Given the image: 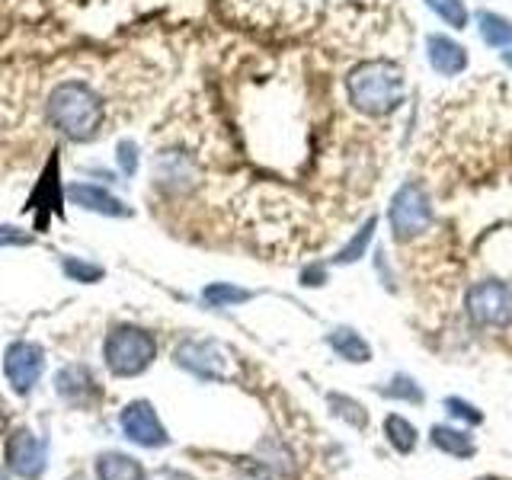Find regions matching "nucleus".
Instances as JSON below:
<instances>
[{
  "label": "nucleus",
  "mask_w": 512,
  "mask_h": 480,
  "mask_svg": "<svg viewBox=\"0 0 512 480\" xmlns=\"http://www.w3.org/2000/svg\"><path fill=\"white\" fill-rule=\"evenodd\" d=\"M381 394H388V397H404V400H413V404H420L423 400V391L416 388V384L407 378V375H397L388 388H381Z\"/></svg>",
  "instance_id": "obj_21"
},
{
  "label": "nucleus",
  "mask_w": 512,
  "mask_h": 480,
  "mask_svg": "<svg viewBox=\"0 0 512 480\" xmlns=\"http://www.w3.org/2000/svg\"><path fill=\"white\" fill-rule=\"evenodd\" d=\"M106 119V106L100 93L90 90L80 80H64L48 96V122L55 132L71 141H90L100 135Z\"/></svg>",
  "instance_id": "obj_2"
},
{
  "label": "nucleus",
  "mask_w": 512,
  "mask_h": 480,
  "mask_svg": "<svg viewBox=\"0 0 512 480\" xmlns=\"http://www.w3.org/2000/svg\"><path fill=\"white\" fill-rule=\"evenodd\" d=\"M176 362L202 378H215V381L234 378V356L221 343H212V340H196V343L180 346L176 349Z\"/></svg>",
  "instance_id": "obj_6"
},
{
  "label": "nucleus",
  "mask_w": 512,
  "mask_h": 480,
  "mask_svg": "<svg viewBox=\"0 0 512 480\" xmlns=\"http://www.w3.org/2000/svg\"><path fill=\"white\" fill-rule=\"evenodd\" d=\"M103 356L112 375H141L157 356V343L148 330L141 327H116L106 336Z\"/></svg>",
  "instance_id": "obj_3"
},
{
  "label": "nucleus",
  "mask_w": 512,
  "mask_h": 480,
  "mask_svg": "<svg viewBox=\"0 0 512 480\" xmlns=\"http://www.w3.org/2000/svg\"><path fill=\"white\" fill-rule=\"evenodd\" d=\"M42 368H45V352L36 343H13L7 349V359H4V375L13 384V391H32L36 381L42 378Z\"/></svg>",
  "instance_id": "obj_7"
},
{
  "label": "nucleus",
  "mask_w": 512,
  "mask_h": 480,
  "mask_svg": "<svg viewBox=\"0 0 512 480\" xmlns=\"http://www.w3.org/2000/svg\"><path fill=\"white\" fill-rule=\"evenodd\" d=\"M327 343L340 352V359H346V362H368L372 359V346H368L362 336L352 330V327H336L330 336H327Z\"/></svg>",
  "instance_id": "obj_13"
},
{
  "label": "nucleus",
  "mask_w": 512,
  "mask_h": 480,
  "mask_svg": "<svg viewBox=\"0 0 512 480\" xmlns=\"http://www.w3.org/2000/svg\"><path fill=\"white\" fill-rule=\"evenodd\" d=\"M448 410H452L455 416H461V420H471V423H480V413L471 407V404H464V400L458 397H448Z\"/></svg>",
  "instance_id": "obj_24"
},
{
  "label": "nucleus",
  "mask_w": 512,
  "mask_h": 480,
  "mask_svg": "<svg viewBox=\"0 0 512 480\" xmlns=\"http://www.w3.org/2000/svg\"><path fill=\"white\" fill-rule=\"evenodd\" d=\"M384 432H388V439L397 452H413L416 429L404 420V416H388V420H384Z\"/></svg>",
  "instance_id": "obj_20"
},
{
  "label": "nucleus",
  "mask_w": 512,
  "mask_h": 480,
  "mask_svg": "<svg viewBox=\"0 0 512 480\" xmlns=\"http://www.w3.org/2000/svg\"><path fill=\"white\" fill-rule=\"evenodd\" d=\"M68 196H71V202H77L80 208H87V212H96V215H109V218L132 215V208H128L122 199H116L109 189L93 186V183H77V186H71Z\"/></svg>",
  "instance_id": "obj_11"
},
{
  "label": "nucleus",
  "mask_w": 512,
  "mask_h": 480,
  "mask_svg": "<svg viewBox=\"0 0 512 480\" xmlns=\"http://www.w3.org/2000/svg\"><path fill=\"white\" fill-rule=\"evenodd\" d=\"M464 311L477 327H509L512 324V285L500 279H484L468 288Z\"/></svg>",
  "instance_id": "obj_5"
},
{
  "label": "nucleus",
  "mask_w": 512,
  "mask_h": 480,
  "mask_svg": "<svg viewBox=\"0 0 512 480\" xmlns=\"http://www.w3.org/2000/svg\"><path fill=\"white\" fill-rule=\"evenodd\" d=\"M324 279H327L324 266H308V269L301 272V282L304 285H324Z\"/></svg>",
  "instance_id": "obj_26"
},
{
  "label": "nucleus",
  "mask_w": 512,
  "mask_h": 480,
  "mask_svg": "<svg viewBox=\"0 0 512 480\" xmlns=\"http://www.w3.org/2000/svg\"><path fill=\"white\" fill-rule=\"evenodd\" d=\"M423 4L436 13L448 29H468L471 26V10L464 0H423Z\"/></svg>",
  "instance_id": "obj_16"
},
{
  "label": "nucleus",
  "mask_w": 512,
  "mask_h": 480,
  "mask_svg": "<svg viewBox=\"0 0 512 480\" xmlns=\"http://www.w3.org/2000/svg\"><path fill=\"white\" fill-rule=\"evenodd\" d=\"M407 77L397 61L372 58L346 74V100L365 119H384L404 106Z\"/></svg>",
  "instance_id": "obj_1"
},
{
  "label": "nucleus",
  "mask_w": 512,
  "mask_h": 480,
  "mask_svg": "<svg viewBox=\"0 0 512 480\" xmlns=\"http://www.w3.org/2000/svg\"><path fill=\"white\" fill-rule=\"evenodd\" d=\"M45 455H48L45 439H39L36 432H29V429H16L7 442L10 468L26 480H36L45 471Z\"/></svg>",
  "instance_id": "obj_8"
},
{
  "label": "nucleus",
  "mask_w": 512,
  "mask_h": 480,
  "mask_svg": "<svg viewBox=\"0 0 512 480\" xmlns=\"http://www.w3.org/2000/svg\"><path fill=\"white\" fill-rule=\"evenodd\" d=\"M426 58L432 64V71L442 77H458L468 71V48L458 39L445 36V32H429L426 36Z\"/></svg>",
  "instance_id": "obj_10"
},
{
  "label": "nucleus",
  "mask_w": 512,
  "mask_h": 480,
  "mask_svg": "<svg viewBox=\"0 0 512 480\" xmlns=\"http://www.w3.org/2000/svg\"><path fill=\"white\" fill-rule=\"evenodd\" d=\"M477 32L490 48H509L512 45V20L503 13L480 10L477 13Z\"/></svg>",
  "instance_id": "obj_12"
},
{
  "label": "nucleus",
  "mask_w": 512,
  "mask_h": 480,
  "mask_svg": "<svg viewBox=\"0 0 512 480\" xmlns=\"http://www.w3.org/2000/svg\"><path fill=\"white\" fill-rule=\"evenodd\" d=\"M432 445L442 448V452H448V455H455V458H468V455H474L471 439L464 436V432H458V429L436 426V429H432Z\"/></svg>",
  "instance_id": "obj_18"
},
{
  "label": "nucleus",
  "mask_w": 512,
  "mask_h": 480,
  "mask_svg": "<svg viewBox=\"0 0 512 480\" xmlns=\"http://www.w3.org/2000/svg\"><path fill=\"white\" fill-rule=\"evenodd\" d=\"M96 474H100V480H144L141 464L119 452H109L96 461Z\"/></svg>",
  "instance_id": "obj_15"
},
{
  "label": "nucleus",
  "mask_w": 512,
  "mask_h": 480,
  "mask_svg": "<svg viewBox=\"0 0 512 480\" xmlns=\"http://www.w3.org/2000/svg\"><path fill=\"white\" fill-rule=\"evenodd\" d=\"M503 64H506V68H512V45L503 52Z\"/></svg>",
  "instance_id": "obj_27"
},
{
  "label": "nucleus",
  "mask_w": 512,
  "mask_h": 480,
  "mask_svg": "<svg viewBox=\"0 0 512 480\" xmlns=\"http://www.w3.org/2000/svg\"><path fill=\"white\" fill-rule=\"evenodd\" d=\"M0 480H7V474H4V471H0Z\"/></svg>",
  "instance_id": "obj_28"
},
{
  "label": "nucleus",
  "mask_w": 512,
  "mask_h": 480,
  "mask_svg": "<svg viewBox=\"0 0 512 480\" xmlns=\"http://www.w3.org/2000/svg\"><path fill=\"white\" fill-rule=\"evenodd\" d=\"M64 272H68V276L77 279V282H96V279H103V269L93 266V263H84V260H64Z\"/></svg>",
  "instance_id": "obj_22"
},
{
  "label": "nucleus",
  "mask_w": 512,
  "mask_h": 480,
  "mask_svg": "<svg viewBox=\"0 0 512 480\" xmlns=\"http://www.w3.org/2000/svg\"><path fill=\"white\" fill-rule=\"evenodd\" d=\"M122 429L125 436L144 445V448H157L167 442V429L160 426L154 407L148 404V400H135V404H128L122 410Z\"/></svg>",
  "instance_id": "obj_9"
},
{
  "label": "nucleus",
  "mask_w": 512,
  "mask_h": 480,
  "mask_svg": "<svg viewBox=\"0 0 512 480\" xmlns=\"http://www.w3.org/2000/svg\"><path fill=\"white\" fill-rule=\"evenodd\" d=\"M4 244H32V237L26 231H16V228H0V247Z\"/></svg>",
  "instance_id": "obj_25"
},
{
  "label": "nucleus",
  "mask_w": 512,
  "mask_h": 480,
  "mask_svg": "<svg viewBox=\"0 0 512 480\" xmlns=\"http://www.w3.org/2000/svg\"><path fill=\"white\" fill-rule=\"evenodd\" d=\"M388 224H391V234L394 240H413L420 237L423 231H429L432 224V199L423 183H404L388 205Z\"/></svg>",
  "instance_id": "obj_4"
},
{
  "label": "nucleus",
  "mask_w": 512,
  "mask_h": 480,
  "mask_svg": "<svg viewBox=\"0 0 512 480\" xmlns=\"http://www.w3.org/2000/svg\"><path fill=\"white\" fill-rule=\"evenodd\" d=\"M375 228H378V218L372 215L368 218L362 228L352 234L346 244L340 247V253L333 256V263H340V266H352V263H359L362 256H365V250L372 247V240H375Z\"/></svg>",
  "instance_id": "obj_14"
},
{
  "label": "nucleus",
  "mask_w": 512,
  "mask_h": 480,
  "mask_svg": "<svg viewBox=\"0 0 512 480\" xmlns=\"http://www.w3.org/2000/svg\"><path fill=\"white\" fill-rule=\"evenodd\" d=\"M87 391H93V378L87 368L80 365H68L64 372L58 375V394L61 397H71V400H80Z\"/></svg>",
  "instance_id": "obj_17"
},
{
  "label": "nucleus",
  "mask_w": 512,
  "mask_h": 480,
  "mask_svg": "<svg viewBox=\"0 0 512 480\" xmlns=\"http://www.w3.org/2000/svg\"><path fill=\"white\" fill-rule=\"evenodd\" d=\"M202 298L212 304V308H231V304L250 301L253 292H247V288H237V285H228V282H212V285H205Z\"/></svg>",
  "instance_id": "obj_19"
},
{
  "label": "nucleus",
  "mask_w": 512,
  "mask_h": 480,
  "mask_svg": "<svg viewBox=\"0 0 512 480\" xmlns=\"http://www.w3.org/2000/svg\"><path fill=\"white\" fill-rule=\"evenodd\" d=\"M119 167H122V173L135 176V170H138V144L135 141H119Z\"/></svg>",
  "instance_id": "obj_23"
}]
</instances>
